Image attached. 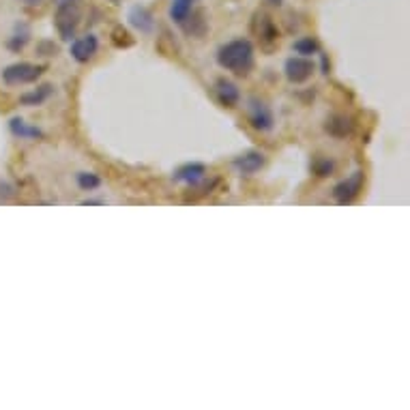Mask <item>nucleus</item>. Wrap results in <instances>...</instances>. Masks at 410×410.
Masks as SVG:
<instances>
[{
    "instance_id": "obj_1",
    "label": "nucleus",
    "mask_w": 410,
    "mask_h": 410,
    "mask_svg": "<svg viewBox=\"0 0 410 410\" xmlns=\"http://www.w3.org/2000/svg\"><path fill=\"white\" fill-rule=\"evenodd\" d=\"M219 67L237 75H248L254 67V45L250 39H234L219 47L217 52Z\"/></svg>"
},
{
    "instance_id": "obj_2",
    "label": "nucleus",
    "mask_w": 410,
    "mask_h": 410,
    "mask_svg": "<svg viewBox=\"0 0 410 410\" xmlns=\"http://www.w3.org/2000/svg\"><path fill=\"white\" fill-rule=\"evenodd\" d=\"M82 20V7L80 0H58V7L54 13V24L60 39L71 41L75 37V30Z\"/></svg>"
},
{
    "instance_id": "obj_3",
    "label": "nucleus",
    "mask_w": 410,
    "mask_h": 410,
    "mask_svg": "<svg viewBox=\"0 0 410 410\" xmlns=\"http://www.w3.org/2000/svg\"><path fill=\"white\" fill-rule=\"evenodd\" d=\"M45 67L41 64H32V62H15L3 71V80L11 86L18 84H30V82H37L43 75Z\"/></svg>"
},
{
    "instance_id": "obj_4",
    "label": "nucleus",
    "mask_w": 410,
    "mask_h": 410,
    "mask_svg": "<svg viewBox=\"0 0 410 410\" xmlns=\"http://www.w3.org/2000/svg\"><path fill=\"white\" fill-rule=\"evenodd\" d=\"M248 114H250V123L258 131H271L275 125L273 112L267 106V101H262L260 97H250L248 99Z\"/></svg>"
},
{
    "instance_id": "obj_5",
    "label": "nucleus",
    "mask_w": 410,
    "mask_h": 410,
    "mask_svg": "<svg viewBox=\"0 0 410 410\" xmlns=\"http://www.w3.org/2000/svg\"><path fill=\"white\" fill-rule=\"evenodd\" d=\"M363 183H365V174L363 172H354L352 176H348L346 180H341L333 187V198L339 202V204H350L352 200L359 198L361 189H363Z\"/></svg>"
},
{
    "instance_id": "obj_6",
    "label": "nucleus",
    "mask_w": 410,
    "mask_h": 410,
    "mask_svg": "<svg viewBox=\"0 0 410 410\" xmlns=\"http://www.w3.org/2000/svg\"><path fill=\"white\" fill-rule=\"evenodd\" d=\"M314 69H316L314 62L305 56H292L284 64V73L292 84H303V82H307L311 73H314Z\"/></svg>"
},
{
    "instance_id": "obj_7",
    "label": "nucleus",
    "mask_w": 410,
    "mask_h": 410,
    "mask_svg": "<svg viewBox=\"0 0 410 410\" xmlns=\"http://www.w3.org/2000/svg\"><path fill=\"white\" fill-rule=\"evenodd\" d=\"M97 50H99V39H97L93 32H88V35H84V37H77V39H73V43H71V56H73V60H77V62H88L95 54H97Z\"/></svg>"
},
{
    "instance_id": "obj_8",
    "label": "nucleus",
    "mask_w": 410,
    "mask_h": 410,
    "mask_svg": "<svg viewBox=\"0 0 410 410\" xmlns=\"http://www.w3.org/2000/svg\"><path fill=\"white\" fill-rule=\"evenodd\" d=\"M206 178V166L204 163H198V161H191V163H183L180 168H176L174 172V180L178 183H185V185H200L202 180Z\"/></svg>"
},
{
    "instance_id": "obj_9",
    "label": "nucleus",
    "mask_w": 410,
    "mask_h": 410,
    "mask_svg": "<svg viewBox=\"0 0 410 410\" xmlns=\"http://www.w3.org/2000/svg\"><path fill=\"white\" fill-rule=\"evenodd\" d=\"M265 163H267V157L265 153H260V151H248V153H243L239 155L234 161H232V166L241 172V174H254L258 170L265 168Z\"/></svg>"
},
{
    "instance_id": "obj_10",
    "label": "nucleus",
    "mask_w": 410,
    "mask_h": 410,
    "mask_svg": "<svg viewBox=\"0 0 410 410\" xmlns=\"http://www.w3.org/2000/svg\"><path fill=\"white\" fill-rule=\"evenodd\" d=\"M127 20H129L131 26H134L136 30H140V32H151L155 28V15L151 13L149 7H144V5L131 7L129 13H127Z\"/></svg>"
},
{
    "instance_id": "obj_11",
    "label": "nucleus",
    "mask_w": 410,
    "mask_h": 410,
    "mask_svg": "<svg viewBox=\"0 0 410 410\" xmlns=\"http://www.w3.org/2000/svg\"><path fill=\"white\" fill-rule=\"evenodd\" d=\"M215 93H217V99L221 106L226 108H234L241 99V91L237 88L234 82L230 80H217V84H215Z\"/></svg>"
},
{
    "instance_id": "obj_12",
    "label": "nucleus",
    "mask_w": 410,
    "mask_h": 410,
    "mask_svg": "<svg viewBox=\"0 0 410 410\" xmlns=\"http://www.w3.org/2000/svg\"><path fill=\"white\" fill-rule=\"evenodd\" d=\"M9 129H11V134L15 138H20V140H37V138H43V131L39 127H30V125H26L18 117L9 121Z\"/></svg>"
},
{
    "instance_id": "obj_13",
    "label": "nucleus",
    "mask_w": 410,
    "mask_h": 410,
    "mask_svg": "<svg viewBox=\"0 0 410 410\" xmlns=\"http://www.w3.org/2000/svg\"><path fill=\"white\" fill-rule=\"evenodd\" d=\"M52 93H54V86H52V84H43V86H39L37 91L22 95V97H20V101H22V106H28V108H32V106H41V104H45L47 99H50Z\"/></svg>"
},
{
    "instance_id": "obj_14",
    "label": "nucleus",
    "mask_w": 410,
    "mask_h": 410,
    "mask_svg": "<svg viewBox=\"0 0 410 410\" xmlns=\"http://www.w3.org/2000/svg\"><path fill=\"white\" fill-rule=\"evenodd\" d=\"M195 0H172L170 3V18L176 24H183L187 20V15L193 11Z\"/></svg>"
},
{
    "instance_id": "obj_15",
    "label": "nucleus",
    "mask_w": 410,
    "mask_h": 410,
    "mask_svg": "<svg viewBox=\"0 0 410 410\" xmlns=\"http://www.w3.org/2000/svg\"><path fill=\"white\" fill-rule=\"evenodd\" d=\"M292 50L297 52L299 56L309 58V56L320 54V43H318V39H314V37H303V39H299V41L292 43Z\"/></svg>"
},
{
    "instance_id": "obj_16",
    "label": "nucleus",
    "mask_w": 410,
    "mask_h": 410,
    "mask_svg": "<svg viewBox=\"0 0 410 410\" xmlns=\"http://www.w3.org/2000/svg\"><path fill=\"white\" fill-rule=\"evenodd\" d=\"M28 39H30V28L26 24H18V26H15V32L11 35V39L7 41V45H9V50L20 52Z\"/></svg>"
},
{
    "instance_id": "obj_17",
    "label": "nucleus",
    "mask_w": 410,
    "mask_h": 410,
    "mask_svg": "<svg viewBox=\"0 0 410 410\" xmlns=\"http://www.w3.org/2000/svg\"><path fill=\"white\" fill-rule=\"evenodd\" d=\"M326 131L333 134V136H337V138H343V136H348L352 131V123L346 117H333L331 123H326Z\"/></svg>"
},
{
    "instance_id": "obj_18",
    "label": "nucleus",
    "mask_w": 410,
    "mask_h": 410,
    "mask_svg": "<svg viewBox=\"0 0 410 410\" xmlns=\"http://www.w3.org/2000/svg\"><path fill=\"white\" fill-rule=\"evenodd\" d=\"M75 183L82 191H95L97 187L101 185V178L93 174V172H77L75 174Z\"/></svg>"
},
{
    "instance_id": "obj_19",
    "label": "nucleus",
    "mask_w": 410,
    "mask_h": 410,
    "mask_svg": "<svg viewBox=\"0 0 410 410\" xmlns=\"http://www.w3.org/2000/svg\"><path fill=\"white\" fill-rule=\"evenodd\" d=\"M112 43L117 47H131V45H134V39H131V35L125 28L117 26L112 30Z\"/></svg>"
},
{
    "instance_id": "obj_20",
    "label": "nucleus",
    "mask_w": 410,
    "mask_h": 410,
    "mask_svg": "<svg viewBox=\"0 0 410 410\" xmlns=\"http://www.w3.org/2000/svg\"><path fill=\"white\" fill-rule=\"evenodd\" d=\"M314 172L318 174V176H331L333 174V170H335V163L331 161V159H324V157H320V159H316L314 161Z\"/></svg>"
},
{
    "instance_id": "obj_21",
    "label": "nucleus",
    "mask_w": 410,
    "mask_h": 410,
    "mask_svg": "<svg viewBox=\"0 0 410 410\" xmlns=\"http://www.w3.org/2000/svg\"><path fill=\"white\" fill-rule=\"evenodd\" d=\"M37 50H39L41 56H56L58 54V45H54L52 41H41Z\"/></svg>"
},
{
    "instance_id": "obj_22",
    "label": "nucleus",
    "mask_w": 410,
    "mask_h": 410,
    "mask_svg": "<svg viewBox=\"0 0 410 410\" xmlns=\"http://www.w3.org/2000/svg\"><path fill=\"white\" fill-rule=\"evenodd\" d=\"M320 56H322V73H329V69H331L329 58H326V54H320Z\"/></svg>"
},
{
    "instance_id": "obj_23",
    "label": "nucleus",
    "mask_w": 410,
    "mask_h": 410,
    "mask_svg": "<svg viewBox=\"0 0 410 410\" xmlns=\"http://www.w3.org/2000/svg\"><path fill=\"white\" fill-rule=\"evenodd\" d=\"M24 5H30V7H35V5H41L43 0H22Z\"/></svg>"
}]
</instances>
